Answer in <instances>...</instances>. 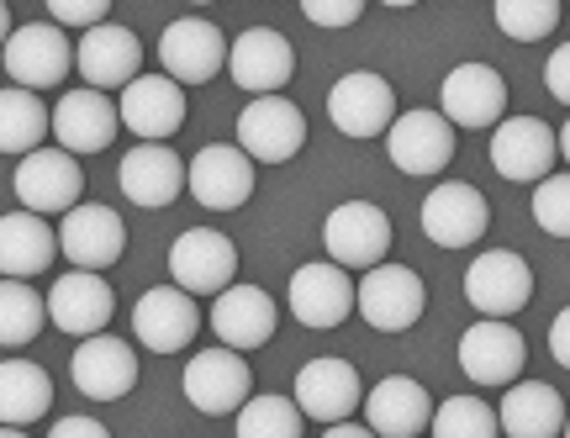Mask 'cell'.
Listing matches in <instances>:
<instances>
[{
  "instance_id": "74e56055",
  "label": "cell",
  "mask_w": 570,
  "mask_h": 438,
  "mask_svg": "<svg viewBox=\"0 0 570 438\" xmlns=\"http://www.w3.org/2000/svg\"><path fill=\"white\" fill-rule=\"evenodd\" d=\"M533 222L550 239H570V169H554L544 185H533Z\"/></svg>"
},
{
  "instance_id": "5bb4252c",
  "label": "cell",
  "mask_w": 570,
  "mask_h": 438,
  "mask_svg": "<svg viewBox=\"0 0 570 438\" xmlns=\"http://www.w3.org/2000/svg\"><path fill=\"white\" fill-rule=\"evenodd\" d=\"M454 359H460V376L475 380V386H518L523 364H529V343H523V333L512 322L475 318L460 333Z\"/></svg>"
},
{
  "instance_id": "e0dca14e",
  "label": "cell",
  "mask_w": 570,
  "mask_h": 438,
  "mask_svg": "<svg viewBox=\"0 0 570 438\" xmlns=\"http://www.w3.org/2000/svg\"><path fill=\"white\" fill-rule=\"evenodd\" d=\"M233 59V42L212 27L206 17H180L164 27L159 38V64L175 85H206L223 75V64Z\"/></svg>"
},
{
  "instance_id": "ba28073f",
  "label": "cell",
  "mask_w": 570,
  "mask_h": 438,
  "mask_svg": "<svg viewBox=\"0 0 570 438\" xmlns=\"http://www.w3.org/2000/svg\"><path fill=\"white\" fill-rule=\"evenodd\" d=\"M75 69V42L53 21H27L6 38V80L21 90H53Z\"/></svg>"
},
{
  "instance_id": "603a6c76",
  "label": "cell",
  "mask_w": 570,
  "mask_h": 438,
  "mask_svg": "<svg viewBox=\"0 0 570 438\" xmlns=\"http://www.w3.org/2000/svg\"><path fill=\"white\" fill-rule=\"evenodd\" d=\"M132 333L148 354H180L185 343L202 333V306H196V296H185L180 285H154L132 306Z\"/></svg>"
},
{
  "instance_id": "9a60e30c",
  "label": "cell",
  "mask_w": 570,
  "mask_h": 438,
  "mask_svg": "<svg viewBox=\"0 0 570 438\" xmlns=\"http://www.w3.org/2000/svg\"><path fill=\"white\" fill-rule=\"evenodd\" d=\"M306 143V117L291 96H259L238 111V148L254 164H285L296 159Z\"/></svg>"
},
{
  "instance_id": "4316f807",
  "label": "cell",
  "mask_w": 570,
  "mask_h": 438,
  "mask_svg": "<svg viewBox=\"0 0 570 438\" xmlns=\"http://www.w3.org/2000/svg\"><path fill=\"white\" fill-rule=\"evenodd\" d=\"M117 312V296H111V285L101 275H90V270H69V275L53 280V291H48V318L59 333L69 339H101L106 322Z\"/></svg>"
},
{
  "instance_id": "cb8c5ba5",
  "label": "cell",
  "mask_w": 570,
  "mask_h": 438,
  "mask_svg": "<svg viewBox=\"0 0 570 438\" xmlns=\"http://www.w3.org/2000/svg\"><path fill=\"white\" fill-rule=\"evenodd\" d=\"M190 196L206 212H238L254 196V159L238 143H206L190 159Z\"/></svg>"
},
{
  "instance_id": "6da1fadb",
  "label": "cell",
  "mask_w": 570,
  "mask_h": 438,
  "mask_svg": "<svg viewBox=\"0 0 570 438\" xmlns=\"http://www.w3.org/2000/svg\"><path fill=\"white\" fill-rule=\"evenodd\" d=\"M169 275L185 296H223L238 285V243L217 227H185L169 243Z\"/></svg>"
},
{
  "instance_id": "52a82bcc",
  "label": "cell",
  "mask_w": 570,
  "mask_h": 438,
  "mask_svg": "<svg viewBox=\"0 0 570 438\" xmlns=\"http://www.w3.org/2000/svg\"><path fill=\"white\" fill-rule=\"evenodd\" d=\"M285 306H291V318L302 322V328L327 333V328L348 322V312H360V285H354L348 270H338L333 260H312L291 275Z\"/></svg>"
},
{
  "instance_id": "7402d4cb",
  "label": "cell",
  "mask_w": 570,
  "mask_h": 438,
  "mask_svg": "<svg viewBox=\"0 0 570 438\" xmlns=\"http://www.w3.org/2000/svg\"><path fill=\"white\" fill-rule=\"evenodd\" d=\"M59 249H63V260L75 264V270H90V275L111 270V264L122 260V249H127L122 212H111V206H101V201L75 206V212L59 222Z\"/></svg>"
},
{
  "instance_id": "8d00e7d4",
  "label": "cell",
  "mask_w": 570,
  "mask_h": 438,
  "mask_svg": "<svg viewBox=\"0 0 570 438\" xmlns=\"http://www.w3.org/2000/svg\"><path fill=\"white\" fill-rule=\"evenodd\" d=\"M491 17L512 42H544L560 27V6L554 0H497Z\"/></svg>"
},
{
  "instance_id": "9c48e42d",
  "label": "cell",
  "mask_w": 570,
  "mask_h": 438,
  "mask_svg": "<svg viewBox=\"0 0 570 438\" xmlns=\"http://www.w3.org/2000/svg\"><path fill=\"white\" fill-rule=\"evenodd\" d=\"M439 111L454 121V133H481V127H502L508 121V80L491 69V64H454L444 75V90H439Z\"/></svg>"
},
{
  "instance_id": "7a4b0ae2",
  "label": "cell",
  "mask_w": 570,
  "mask_h": 438,
  "mask_svg": "<svg viewBox=\"0 0 570 438\" xmlns=\"http://www.w3.org/2000/svg\"><path fill=\"white\" fill-rule=\"evenodd\" d=\"M323 249L338 270H381L391 254V217L375 201H338L323 222Z\"/></svg>"
},
{
  "instance_id": "f546056e",
  "label": "cell",
  "mask_w": 570,
  "mask_h": 438,
  "mask_svg": "<svg viewBox=\"0 0 570 438\" xmlns=\"http://www.w3.org/2000/svg\"><path fill=\"white\" fill-rule=\"evenodd\" d=\"M497 418H502V434L508 438H560L570 412L554 386H544V380H518V386H508Z\"/></svg>"
},
{
  "instance_id": "5b68a950",
  "label": "cell",
  "mask_w": 570,
  "mask_h": 438,
  "mask_svg": "<svg viewBox=\"0 0 570 438\" xmlns=\"http://www.w3.org/2000/svg\"><path fill=\"white\" fill-rule=\"evenodd\" d=\"M296 407H302L306 422H323V428H338V422H348L360 407H365V380H360V370L348 364V359L338 354H317L306 359L302 370H296Z\"/></svg>"
},
{
  "instance_id": "8fae6325",
  "label": "cell",
  "mask_w": 570,
  "mask_h": 438,
  "mask_svg": "<svg viewBox=\"0 0 570 438\" xmlns=\"http://www.w3.org/2000/svg\"><path fill=\"white\" fill-rule=\"evenodd\" d=\"M454 148H460V133H454V121L444 111H402L396 127L386 133V154L391 164L402 169V175L423 179V175H444L449 164H454Z\"/></svg>"
},
{
  "instance_id": "8992f818",
  "label": "cell",
  "mask_w": 570,
  "mask_h": 438,
  "mask_svg": "<svg viewBox=\"0 0 570 438\" xmlns=\"http://www.w3.org/2000/svg\"><path fill=\"white\" fill-rule=\"evenodd\" d=\"M17 201L21 212H32V217H69L75 206H85V169L75 154H63V148H38V154H27L17 164Z\"/></svg>"
},
{
  "instance_id": "83f0119b",
  "label": "cell",
  "mask_w": 570,
  "mask_h": 438,
  "mask_svg": "<svg viewBox=\"0 0 570 438\" xmlns=\"http://www.w3.org/2000/svg\"><path fill=\"white\" fill-rule=\"evenodd\" d=\"M275 322H281V312H275L269 291L244 285V280L212 301V333H217V343H223V349H233V354L265 349V343L275 339Z\"/></svg>"
},
{
  "instance_id": "d590c367",
  "label": "cell",
  "mask_w": 570,
  "mask_h": 438,
  "mask_svg": "<svg viewBox=\"0 0 570 438\" xmlns=\"http://www.w3.org/2000/svg\"><path fill=\"white\" fill-rule=\"evenodd\" d=\"M433 438H502V418L481 397H444L433 412Z\"/></svg>"
},
{
  "instance_id": "4dcf8cb0",
  "label": "cell",
  "mask_w": 570,
  "mask_h": 438,
  "mask_svg": "<svg viewBox=\"0 0 570 438\" xmlns=\"http://www.w3.org/2000/svg\"><path fill=\"white\" fill-rule=\"evenodd\" d=\"M53 254H63V249H59L53 227H48L42 217L21 212V206L0 217V270H6V280L42 275V270L53 264Z\"/></svg>"
},
{
  "instance_id": "d4e9b609",
  "label": "cell",
  "mask_w": 570,
  "mask_h": 438,
  "mask_svg": "<svg viewBox=\"0 0 570 438\" xmlns=\"http://www.w3.org/2000/svg\"><path fill=\"white\" fill-rule=\"evenodd\" d=\"M122 106V127L138 143H169L185 127L190 106H185V85H175L169 75H142L117 96Z\"/></svg>"
},
{
  "instance_id": "f35d334b",
  "label": "cell",
  "mask_w": 570,
  "mask_h": 438,
  "mask_svg": "<svg viewBox=\"0 0 570 438\" xmlns=\"http://www.w3.org/2000/svg\"><path fill=\"white\" fill-rule=\"evenodd\" d=\"M48 21L85 38V32H96V27L111 21V6H106V0H53V6H48Z\"/></svg>"
},
{
  "instance_id": "4fadbf2b",
  "label": "cell",
  "mask_w": 570,
  "mask_h": 438,
  "mask_svg": "<svg viewBox=\"0 0 570 438\" xmlns=\"http://www.w3.org/2000/svg\"><path fill=\"white\" fill-rule=\"evenodd\" d=\"M423 306H428V291L412 264L386 260L381 270L360 275V318L375 333H407V328H417Z\"/></svg>"
},
{
  "instance_id": "484cf974",
  "label": "cell",
  "mask_w": 570,
  "mask_h": 438,
  "mask_svg": "<svg viewBox=\"0 0 570 438\" xmlns=\"http://www.w3.org/2000/svg\"><path fill=\"white\" fill-rule=\"evenodd\" d=\"M69 376H75V391L90 401H122L132 397L138 386V354L127 339H85L75 343V359H69Z\"/></svg>"
},
{
  "instance_id": "277c9868",
  "label": "cell",
  "mask_w": 570,
  "mask_h": 438,
  "mask_svg": "<svg viewBox=\"0 0 570 438\" xmlns=\"http://www.w3.org/2000/svg\"><path fill=\"white\" fill-rule=\"evenodd\" d=\"M396 117H402L396 111V90L375 69H348L344 80H333V90H327V121L354 143L386 138Z\"/></svg>"
},
{
  "instance_id": "ac0fdd59",
  "label": "cell",
  "mask_w": 570,
  "mask_h": 438,
  "mask_svg": "<svg viewBox=\"0 0 570 438\" xmlns=\"http://www.w3.org/2000/svg\"><path fill=\"white\" fill-rule=\"evenodd\" d=\"M75 69H80V80L90 90H101V96H122L132 80H142V42L132 27L122 21H106L96 32H85L75 42Z\"/></svg>"
},
{
  "instance_id": "836d02e7",
  "label": "cell",
  "mask_w": 570,
  "mask_h": 438,
  "mask_svg": "<svg viewBox=\"0 0 570 438\" xmlns=\"http://www.w3.org/2000/svg\"><path fill=\"white\" fill-rule=\"evenodd\" d=\"M42 322H48V296H38L27 280H6L0 285V343H6V354L27 349L42 333Z\"/></svg>"
},
{
  "instance_id": "e575fe53",
  "label": "cell",
  "mask_w": 570,
  "mask_h": 438,
  "mask_svg": "<svg viewBox=\"0 0 570 438\" xmlns=\"http://www.w3.org/2000/svg\"><path fill=\"white\" fill-rule=\"evenodd\" d=\"M233 434L238 438H302L306 434V418L296 397H281V391H265V397H254L233 418Z\"/></svg>"
},
{
  "instance_id": "44dd1931",
  "label": "cell",
  "mask_w": 570,
  "mask_h": 438,
  "mask_svg": "<svg viewBox=\"0 0 570 438\" xmlns=\"http://www.w3.org/2000/svg\"><path fill=\"white\" fill-rule=\"evenodd\" d=\"M117 127H122V106L111 96H101V90H90V85L63 90L59 106H53V138H59V148L75 154V159L111 148Z\"/></svg>"
},
{
  "instance_id": "30bf717a",
  "label": "cell",
  "mask_w": 570,
  "mask_h": 438,
  "mask_svg": "<svg viewBox=\"0 0 570 438\" xmlns=\"http://www.w3.org/2000/svg\"><path fill=\"white\" fill-rule=\"evenodd\" d=\"M185 401L206 412V418H227V412H244L248 401H254V376H248L244 354H233V349H202V354L185 364Z\"/></svg>"
},
{
  "instance_id": "f1b7e54d",
  "label": "cell",
  "mask_w": 570,
  "mask_h": 438,
  "mask_svg": "<svg viewBox=\"0 0 570 438\" xmlns=\"http://www.w3.org/2000/svg\"><path fill=\"white\" fill-rule=\"evenodd\" d=\"M433 397L412 376H386L365 397V428L375 438H423L433 428Z\"/></svg>"
},
{
  "instance_id": "7dc6e473",
  "label": "cell",
  "mask_w": 570,
  "mask_h": 438,
  "mask_svg": "<svg viewBox=\"0 0 570 438\" xmlns=\"http://www.w3.org/2000/svg\"><path fill=\"white\" fill-rule=\"evenodd\" d=\"M566 438H570V422H566Z\"/></svg>"
},
{
  "instance_id": "f6af8a7d",
  "label": "cell",
  "mask_w": 570,
  "mask_h": 438,
  "mask_svg": "<svg viewBox=\"0 0 570 438\" xmlns=\"http://www.w3.org/2000/svg\"><path fill=\"white\" fill-rule=\"evenodd\" d=\"M560 159L570 164V117H566V127H560Z\"/></svg>"
},
{
  "instance_id": "2e32d148",
  "label": "cell",
  "mask_w": 570,
  "mask_h": 438,
  "mask_svg": "<svg viewBox=\"0 0 570 438\" xmlns=\"http://www.w3.org/2000/svg\"><path fill=\"white\" fill-rule=\"evenodd\" d=\"M417 222H423V233L439 243V249H470V243L487 239L491 206L475 185H465V179H444V185H433V191L423 196Z\"/></svg>"
},
{
  "instance_id": "3957f363",
  "label": "cell",
  "mask_w": 570,
  "mask_h": 438,
  "mask_svg": "<svg viewBox=\"0 0 570 438\" xmlns=\"http://www.w3.org/2000/svg\"><path fill=\"white\" fill-rule=\"evenodd\" d=\"M465 301L487 322L518 318L533 301V264L518 249H487V254H475L465 270Z\"/></svg>"
},
{
  "instance_id": "60d3db41",
  "label": "cell",
  "mask_w": 570,
  "mask_h": 438,
  "mask_svg": "<svg viewBox=\"0 0 570 438\" xmlns=\"http://www.w3.org/2000/svg\"><path fill=\"white\" fill-rule=\"evenodd\" d=\"M544 85L560 106H570V42H560L550 59H544Z\"/></svg>"
},
{
  "instance_id": "ab89813d",
  "label": "cell",
  "mask_w": 570,
  "mask_h": 438,
  "mask_svg": "<svg viewBox=\"0 0 570 438\" xmlns=\"http://www.w3.org/2000/svg\"><path fill=\"white\" fill-rule=\"evenodd\" d=\"M302 17L312 27H354V21L365 17V6L360 0H306Z\"/></svg>"
},
{
  "instance_id": "7c38bea8",
  "label": "cell",
  "mask_w": 570,
  "mask_h": 438,
  "mask_svg": "<svg viewBox=\"0 0 570 438\" xmlns=\"http://www.w3.org/2000/svg\"><path fill=\"white\" fill-rule=\"evenodd\" d=\"M560 159V133L539 117H508L491 133V169L512 185H544Z\"/></svg>"
},
{
  "instance_id": "7bdbcfd3",
  "label": "cell",
  "mask_w": 570,
  "mask_h": 438,
  "mask_svg": "<svg viewBox=\"0 0 570 438\" xmlns=\"http://www.w3.org/2000/svg\"><path fill=\"white\" fill-rule=\"evenodd\" d=\"M550 354H554V364L570 370V306L554 312V322H550Z\"/></svg>"
},
{
  "instance_id": "bcb514c9",
  "label": "cell",
  "mask_w": 570,
  "mask_h": 438,
  "mask_svg": "<svg viewBox=\"0 0 570 438\" xmlns=\"http://www.w3.org/2000/svg\"><path fill=\"white\" fill-rule=\"evenodd\" d=\"M0 438H27V434H21V428H6V434H0Z\"/></svg>"
},
{
  "instance_id": "b9f144b4",
  "label": "cell",
  "mask_w": 570,
  "mask_h": 438,
  "mask_svg": "<svg viewBox=\"0 0 570 438\" xmlns=\"http://www.w3.org/2000/svg\"><path fill=\"white\" fill-rule=\"evenodd\" d=\"M48 438H111V428L101 418H59Z\"/></svg>"
},
{
  "instance_id": "1f68e13d",
  "label": "cell",
  "mask_w": 570,
  "mask_h": 438,
  "mask_svg": "<svg viewBox=\"0 0 570 438\" xmlns=\"http://www.w3.org/2000/svg\"><path fill=\"white\" fill-rule=\"evenodd\" d=\"M48 133H53V117H48V106H42L38 90L6 85V90H0V154L21 164L27 154L48 148V143H42Z\"/></svg>"
},
{
  "instance_id": "ffe728a7",
  "label": "cell",
  "mask_w": 570,
  "mask_h": 438,
  "mask_svg": "<svg viewBox=\"0 0 570 438\" xmlns=\"http://www.w3.org/2000/svg\"><path fill=\"white\" fill-rule=\"evenodd\" d=\"M117 185L132 206L164 212L180 191H190V164H180V154L169 143H132L117 164Z\"/></svg>"
},
{
  "instance_id": "ee69618b",
  "label": "cell",
  "mask_w": 570,
  "mask_h": 438,
  "mask_svg": "<svg viewBox=\"0 0 570 438\" xmlns=\"http://www.w3.org/2000/svg\"><path fill=\"white\" fill-rule=\"evenodd\" d=\"M323 438H375L365 422H338V428H323Z\"/></svg>"
},
{
  "instance_id": "d6986e66",
  "label": "cell",
  "mask_w": 570,
  "mask_h": 438,
  "mask_svg": "<svg viewBox=\"0 0 570 438\" xmlns=\"http://www.w3.org/2000/svg\"><path fill=\"white\" fill-rule=\"evenodd\" d=\"M227 75H233V85L248 90L254 100L259 96H285V85H291V75H296V48H291V38L275 32V27H248V32L233 38Z\"/></svg>"
},
{
  "instance_id": "d6a6232c",
  "label": "cell",
  "mask_w": 570,
  "mask_h": 438,
  "mask_svg": "<svg viewBox=\"0 0 570 438\" xmlns=\"http://www.w3.org/2000/svg\"><path fill=\"white\" fill-rule=\"evenodd\" d=\"M48 401H53V380H48L38 359L6 354V364H0V418H6V428L38 422L48 412Z\"/></svg>"
}]
</instances>
